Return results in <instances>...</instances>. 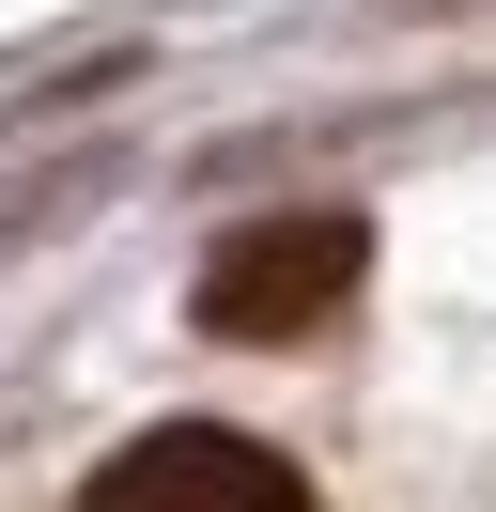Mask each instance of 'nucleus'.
<instances>
[{
  "instance_id": "f257e3e1",
  "label": "nucleus",
  "mask_w": 496,
  "mask_h": 512,
  "mask_svg": "<svg viewBox=\"0 0 496 512\" xmlns=\"http://www.w3.org/2000/svg\"><path fill=\"white\" fill-rule=\"evenodd\" d=\"M357 264H372V233L341 218V202H295V218H248V233H217L202 249V342H310V326L357 295Z\"/></svg>"
},
{
  "instance_id": "f03ea898",
  "label": "nucleus",
  "mask_w": 496,
  "mask_h": 512,
  "mask_svg": "<svg viewBox=\"0 0 496 512\" xmlns=\"http://www.w3.org/2000/svg\"><path fill=\"white\" fill-rule=\"evenodd\" d=\"M78 512H310V481L279 466L264 435H217V419H171V435L109 450L78 481Z\"/></svg>"
}]
</instances>
